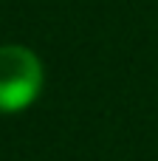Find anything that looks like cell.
Masks as SVG:
<instances>
[{
	"label": "cell",
	"instance_id": "cell-1",
	"mask_svg": "<svg viewBox=\"0 0 158 161\" xmlns=\"http://www.w3.org/2000/svg\"><path fill=\"white\" fill-rule=\"evenodd\" d=\"M40 88V65L37 59L20 48H0V110H20L31 102Z\"/></svg>",
	"mask_w": 158,
	"mask_h": 161
}]
</instances>
